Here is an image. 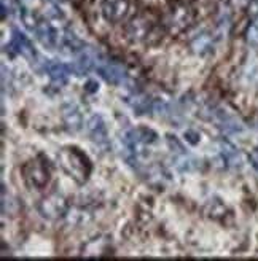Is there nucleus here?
Returning a JSON list of instances; mask_svg holds the SVG:
<instances>
[{"mask_svg":"<svg viewBox=\"0 0 258 261\" xmlns=\"http://www.w3.org/2000/svg\"><path fill=\"white\" fill-rule=\"evenodd\" d=\"M57 163L62 167V171L66 172L70 179H74L77 183L88 182L92 166L91 161L86 154L78 150L77 147H64L62 150L57 153Z\"/></svg>","mask_w":258,"mask_h":261,"instance_id":"1","label":"nucleus"},{"mask_svg":"<svg viewBox=\"0 0 258 261\" xmlns=\"http://www.w3.org/2000/svg\"><path fill=\"white\" fill-rule=\"evenodd\" d=\"M156 134L152 129H131L123 136L126 159L132 167H139L140 159L145 156L147 148L156 142Z\"/></svg>","mask_w":258,"mask_h":261,"instance_id":"2","label":"nucleus"},{"mask_svg":"<svg viewBox=\"0 0 258 261\" xmlns=\"http://www.w3.org/2000/svg\"><path fill=\"white\" fill-rule=\"evenodd\" d=\"M21 174H23V179L29 188L43 189L48 185L49 177H51V169H49L48 159L37 156L23 166Z\"/></svg>","mask_w":258,"mask_h":261,"instance_id":"3","label":"nucleus"},{"mask_svg":"<svg viewBox=\"0 0 258 261\" xmlns=\"http://www.w3.org/2000/svg\"><path fill=\"white\" fill-rule=\"evenodd\" d=\"M92 70H96V72L102 76L107 83L125 84L128 81V74H126L123 66L107 59L105 56L99 54L96 51H94V64H92Z\"/></svg>","mask_w":258,"mask_h":261,"instance_id":"4","label":"nucleus"},{"mask_svg":"<svg viewBox=\"0 0 258 261\" xmlns=\"http://www.w3.org/2000/svg\"><path fill=\"white\" fill-rule=\"evenodd\" d=\"M195 19V11L188 2H175L171 6L166 16V26L172 32H182Z\"/></svg>","mask_w":258,"mask_h":261,"instance_id":"5","label":"nucleus"},{"mask_svg":"<svg viewBox=\"0 0 258 261\" xmlns=\"http://www.w3.org/2000/svg\"><path fill=\"white\" fill-rule=\"evenodd\" d=\"M69 202L61 193H49L39 202V212L46 220H57L67 214Z\"/></svg>","mask_w":258,"mask_h":261,"instance_id":"6","label":"nucleus"},{"mask_svg":"<svg viewBox=\"0 0 258 261\" xmlns=\"http://www.w3.org/2000/svg\"><path fill=\"white\" fill-rule=\"evenodd\" d=\"M6 49L18 56H23L26 59L37 58V53H35L32 41L29 40L23 32H19L16 29L11 32V38H10V43L6 45Z\"/></svg>","mask_w":258,"mask_h":261,"instance_id":"7","label":"nucleus"},{"mask_svg":"<svg viewBox=\"0 0 258 261\" xmlns=\"http://www.w3.org/2000/svg\"><path fill=\"white\" fill-rule=\"evenodd\" d=\"M100 10L107 21L110 23H120L129 13V0H102Z\"/></svg>","mask_w":258,"mask_h":261,"instance_id":"8","label":"nucleus"},{"mask_svg":"<svg viewBox=\"0 0 258 261\" xmlns=\"http://www.w3.org/2000/svg\"><path fill=\"white\" fill-rule=\"evenodd\" d=\"M86 129H88V134L91 140L94 142L97 147L105 148L109 147V132H107V126L104 123V119L100 115H92L89 118L88 124H86Z\"/></svg>","mask_w":258,"mask_h":261,"instance_id":"9","label":"nucleus"},{"mask_svg":"<svg viewBox=\"0 0 258 261\" xmlns=\"http://www.w3.org/2000/svg\"><path fill=\"white\" fill-rule=\"evenodd\" d=\"M218 158L226 169H238L242 166V158L239 150L229 142H220L218 145Z\"/></svg>","mask_w":258,"mask_h":261,"instance_id":"10","label":"nucleus"},{"mask_svg":"<svg viewBox=\"0 0 258 261\" xmlns=\"http://www.w3.org/2000/svg\"><path fill=\"white\" fill-rule=\"evenodd\" d=\"M150 31H152V23L145 16H139L128 26V37L132 41H143L148 38Z\"/></svg>","mask_w":258,"mask_h":261,"instance_id":"11","label":"nucleus"},{"mask_svg":"<svg viewBox=\"0 0 258 261\" xmlns=\"http://www.w3.org/2000/svg\"><path fill=\"white\" fill-rule=\"evenodd\" d=\"M45 70L48 72V75L51 76V80L56 83H64L69 78V75H72V74L77 75L75 66L62 64V62H56V61H46Z\"/></svg>","mask_w":258,"mask_h":261,"instance_id":"12","label":"nucleus"},{"mask_svg":"<svg viewBox=\"0 0 258 261\" xmlns=\"http://www.w3.org/2000/svg\"><path fill=\"white\" fill-rule=\"evenodd\" d=\"M62 118H64V123H66L67 129H70L72 132H77L80 131L82 124H83V119H82V113L80 110L75 104H66L62 109Z\"/></svg>","mask_w":258,"mask_h":261,"instance_id":"13","label":"nucleus"},{"mask_svg":"<svg viewBox=\"0 0 258 261\" xmlns=\"http://www.w3.org/2000/svg\"><path fill=\"white\" fill-rule=\"evenodd\" d=\"M214 48V35L211 32H201L191 40V49L198 54H206Z\"/></svg>","mask_w":258,"mask_h":261,"instance_id":"14","label":"nucleus"},{"mask_svg":"<svg viewBox=\"0 0 258 261\" xmlns=\"http://www.w3.org/2000/svg\"><path fill=\"white\" fill-rule=\"evenodd\" d=\"M246 38H247V43L249 45L258 46V18L254 21L252 24L249 26L247 34H246Z\"/></svg>","mask_w":258,"mask_h":261,"instance_id":"15","label":"nucleus"},{"mask_svg":"<svg viewBox=\"0 0 258 261\" xmlns=\"http://www.w3.org/2000/svg\"><path fill=\"white\" fill-rule=\"evenodd\" d=\"M51 2H62V0H51Z\"/></svg>","mask_w":258,"mask_h":261,"instance_id":"16","label":"nucleus"}]
</instances>
